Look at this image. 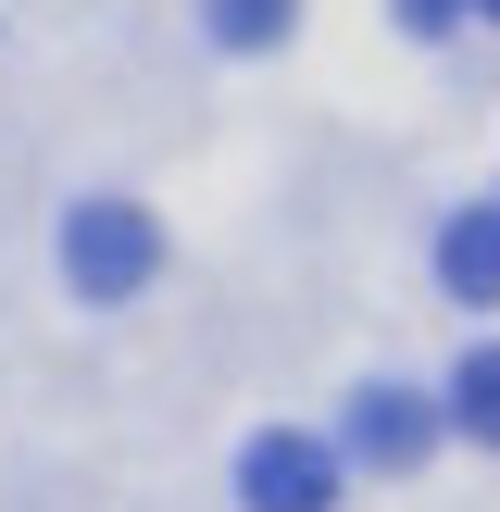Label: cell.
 <instances>
[{"mask_svg":"<svg viewBox=\"0 0 500 512\" xmlns=\"http://www.w3.org/2000/svg\"><path fill=\"white\" fill-rule=\"evenodd\" d=\"M438 275H450V300H475V313L500 300V200L450 213V238H438Z\"/></svg>","mask_w":500,"mask_h":512,"instance_id":"277c9868","label":"cell"},{"mask_svg":"<svg viewBox=\"0 0 500 512\" xmlns=\"http://www.w3.org/2000/svg\"><path fill=\"white\" fill-rule=\"evenodd\" d=\"M450 425H463V438H488V450H500V350H475V363L450 375Z\"/></svg>","mask_w":500,"mask_h":512,"instance_id":"5b68a950","label":"cell"},{"mask_svg":"<svg viewBox=\"0 0 500 512\" xmlns=\"http://www.w3.org/2000/svg\"><path fill=\"white\" fill-rule=\"evenodd\" d=\"M238 500H250V512H325V500H338V450L275 425V438L238 450Z\"/></svg>","mask_w":500,"mask_h":512,"instance_id":"7a4b0ae2","label":"cell"},{"mask_svg":"<svg viewBox=\"0 0 500 512\" xmlns=\"http://www.w3.org/2000/svg\"><path fill=\"white\" fill-rule=\"evenodd\" d=\"M213 38L225 50H275L288 38V0H213Z\"/></svg>","mask_w":500,"mask_h":512,"instance_id":"8992f818","label":"cell"},{"mask_svg":"<svg viewBox=\"0 0 500 512\" xmlns=\"http://www.w3.org/2000/svg\"><path fill=\"white\" fill-rule=\"evenodd\" d=\"M425 438H438V400H413V388H363L350 400V463H413Z\"/></svg>","mask_w":500,"mask_h":512,"instance_id":"3957f363","label":"cell"},{"mask_svg":"<svg viewBox=\"0 0 500 512\" xmlns=\"http://www.w3.org/2000/svg\"><path fill=\"white\" fill-rule=\"evenodd\" d=\"M150 263H163V225H150L138 200H75V225H63V275H75V300H138Z\"/></svg>","mask_w":500,"mask_h":512,"instance_id":"6da1fadb","label":"cell"},{"mask_svg":"<svg viewBox=\"0 0 500 512\" xmlns=\"http://www.w3.org/2000/svg\"><path fill=\"white\" fill-rule=\"evenodd\" d=\"M475 13H500V0H475Z\"/></svg>","mask_w":500,"mask_h":512,"instance_id":"ba28073f","label":"cell"},{"mask_svg":"<svg viewBox=\"0 0 500 512\" xmlns=\"http://www.w3.org/2000/svg\"><path fill=\"white\" fill-rule=\"evenodd\" d=\"M450 13H463V0H400V25H413V38H438Z\"/></svg>","mask_w":500,"mask_h":512,"instance_id":"52a82bcc","label":"cell"}]
</instances>
